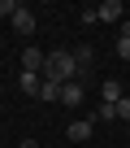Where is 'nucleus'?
Listing matches in <instances>:
<instances>
[{
  "mask_svg": "<svg viewBox=\"0 0 130 148\" xmlns=\"http://www.w3.org/2000/svg\"><path fill=\"white\" fill-rule=\"evenodd\" d=\"M95 18H100V22H117V26H121V22H126V9H121V0H104V5L95 9Z\"/></svg>",
  "mask_w": 130,
  "mask_h": 148,
  "instance_id": "nucleus-2",
  "label": "nucleus"
},
{
  "mask_svg": "<svg viewBox=\"0 0 130 148\" xmlns=\"http://www.w3.org/2000/svg\"><path fill=\"white\" fill-rule=\"evenodd\" d=\"M39 100H61V83H39Z\"/></svg>",
  "mask_w": 130,
  "mask_h": 148,
  "instance_id": "nucleus-10",
  "label": "nucleus"
},
{
  "mask_svg": "<svg viewBox=\"0 0 130 148\" xmlns=\"http://www.w3.org/2000/svg\"><path fill=\"white\" fill-rule=\"evenodd\" d=\"M117 57H121V61H130V39H117Z\"/></svg>",
  "mask_w": 130,
  "mask_h": 148,
  "instance_id": "nucleus-13",
  "label": "nucleus"
},
{
  "mask_svg": "<svg viewBox=\"0 0 130 148\" xmlns=\"http://www.w3.org/2000/svg\"><path fill=\"white\" fill-rule=\"evenodd\" d=\"M13 26H18V35H35V13L22 5V9L13 13Z\"/></svg>",
  "mask_w": 130,
  "mask_h": 148,
  "instance_id": "nucleus-5",
  "label": "nucleus"
},
{
  "mask_svg": "<svg viewBox=\"0 0 130 148\" xmlns=\"http://www.w3.org/2000/svg\"><path fill=\"white\" fill-rule=\"evenodd\" d=\"M74 74H78L74 52H70V48H56V52H48V57H43L39 79H43V83H74Z\"/></svg>",
  "mask_w": 130,
  "mask_h": 148,
  "instance_id": "nucleus-1",
  "label": "nucleus"
},
{
  "mask_svg": "<svg viewBox=\"0 0 130 148\" xmlns=\"http://www.w3.org/2000/svg\"><path fill=\"white\" fill-rule=\"evenodd\" d=\"M83 96H87L83 83H61V105H70V109H74V105H83Z\"/></svg>",
  "mask_w": 130,
  "mask_h": 148,
  "instance_id": "nucleus-4",
  "label": "nucleus"
},
{
  "mask_svg": "<svg viewBox=\"0 0 130 148\" xmlns=\"http://www.w3.org/2000/svg\"><path fill=\"white\" fill-rule=\"evenodd\" d=\"M87 135H91V122H87V118H78V122H70V139H74V144H83Z\"/></svg>",
  "mask_w": 130,
  "mask_h": 148,
  "instance_id": "nucleus-8",
  "label": "nucleus"
},
{
  "mask_svg": "<svg viewBox=\"0 0 130 148\" xmlns=\"http://www.w3.org/2000/svg\"><path fill=\"white\" fill-rule=\"evenodd\" d=\"M95 118H104V122H117V105H104V100H100V109H95Z\"/></svg>",
  "mask_w": 130,
  "mask_h": 148,
  "instance_id": "nucleus-11",
  "label": "nucleus"
},
{
  "mask_svg": "<svg viewBox=\"0 0 130 148\" xmlns=\"http://www.w3.org/2000/svg\"><path fill=\"white\" fill-rule=\"evenodd\" d=\"M22 5H18V0H0V18H13Z\"/></svg>",
  "mask_w": 130,
  "mask_h": 148,
  "instance_id": "nucleus-12",
  "label": "nucleus"
},
{
  "mask_svg": "<svg viewBox=\"0 0 130 148\" xmlns=\"http://www.w3.org/2000/svg\"><path fill=\"white\" fill-rule=\"evenodd\" d=\"M18 148H39V144H35V139H22V144H18Z\"/></svg>",
  "mask_w": 130,
  "mask_h": 148,
  "instance_id": "nucleus-16",
  "label": "nucleus"
},
{
  "mask_svg": "<svg viewBox=\"0 0 130 148\" xmlns=\"http://www.w3.org/2000/svg\"><path fill=\"white\" fill-rule=\"evenodd\" d=\"M39 83H43L39 74H26V70H22V92H26V96H39Z\"/></svg>",
  "mask_w": 130,
  "mask_h": 148,
  "instance_id": "nucleus-9",
  "label": "nucleus"
},
{
  "mask_svg": "<svg viewBox=\"0 0 130 148\" xmlns=\"http://www.w3.org/2000/svg\"><path fill=\"white\" fill-rule=\"evenodd\" d=\"M91 61H95L91 44H78V48H74V65H78V74H87V70H91Z\"/></svg>",
  "mask_w": 130,
  "mask_h": 148,
  "instance_id": "nucleus-6",
  "label": "nucleus"
},
{
  "mask_svg": "<svg viewBox=\"0 0 130 148\" xmlns=\"http://www.w3.org/2000/svg\"><path fill=\"white\" fill-rule=\"evenodd\" d=\"M43 57H48V52H39V48H22V70H26V74H39V70H43Z\"/></svg>",
  "mask_w": 130,
  "mask_h": 148,
  "instance_id": "nucleus-3",
  "label": "nucleus"
},
{
  "mask_svg": "<svg viewBox=\"0 0 130 148\" xmlns=\"http://www.w3.org/2000/svg\"><path fill=\"white\" fill-rule=\"evenodd\" d=\"M100 96H104V105H117L126 92H121V83H117V79H104V83H100Z\"/></svg>",
  "mask_w": 130,
  "mask_h": 148,
  "instance_id": "nucleus-7",
  "label": "nucleus"
},
{
  "mask_svg": "<svg viewBox=\"0 0 130 148\" xmlns=\"http://www.w3.org/2000/svg\"><path fill=\"white\" fill-rule=\"evenodd\" d=\"M117 118H130V96H121V100H117Z\"/></svg>",
  "mask_w": 130,
  "mask_h": 148,
  "instance_id": "nucleus-14",
  "label": "nucleus"
},
{
  "mask_svg": "<svg viewBox=\"0 0 130 148\" xmlns=\"http://www.w3.org/2000/svg\"><path fill=\"white\" fill-rule=\"evenodd\" d=\"M121 39H130V18H126V22H121Z\"/></svg>",
  "mask_w": 130,
  "mask_h": 148,
  "instance_id": "nucleus-15",
  "label": "nucleus"
}]
</instances>
